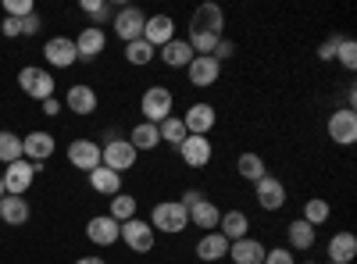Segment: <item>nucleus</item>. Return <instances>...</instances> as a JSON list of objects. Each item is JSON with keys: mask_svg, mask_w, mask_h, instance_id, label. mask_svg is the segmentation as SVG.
I'll list each match as a JSON object with an SVG mask.
<instances>
[{"mask_svg": "<svg viewBox=\"0 0 357 264\" xmlns=\"http://www.w3.org/2000/svg\"><path fill=\"white\" fill-rule=\"evenodd\" d=\"M190 225V215L178 200H165V203H154L151 211V228L154 232H165V236H178Z\"/></svg>", "mask_w": 357, "mask_h": 264, "instance_id": "obj_1", "label": "nucleus"}, {"mask_svg": "<svg viewBox=\"0 0 357 264\" xmlns=\"http://www.w3.org/2000/svg\"><path fill=\"white\" fill-rule=\"evenodd\" d=\"M100 164L104 168H111V171H129L132 164H136V146L129 143V139H122V136H107V143L100 146Z\"/></svg>", "mask_w": 357, "mask_h": 264, "instance_id": "obj_2", "label": "nucleus"}, {"mask_svg": "<svg viewBox=\"0 0 357 264\" xmlns=\"http://www.w3.org/2000/svg\"><path fill=\"white\" fill-rule=\"evenodd\" d=\"M172 107H175V97H172L168 86H151V90L143 93V100H139L143 122H151V125H161L172 114Z\"/></svg>", "mask_w": 357, "mask_h": 264, "instance_id": "obj_3", "label": "nucleus"}, {"mask_svg": "<svg viewBox=\"0 0 357 264\" xmlns=\"http://www.w3.org/2000/svg\"><path fill=\"white\" fill-rule=\"evenodd\" d=\"M18 86H22V93L25 97H33V100H50L54 97V75L47 72V68H36V65H29V68H22L18 72Z\"/></svg>", "mask_w": 357, "mask_h": 264, "instance_id": "obj_4", "label": "nucleus"}, {"mask_svg": "<svg viewBox=\"0 0 357 264\" xmlns=\"http://www.w3.org/2000/svg\"><path fill=\"white\" fill-rule=\"evenodd\" d=\"M36 171H40V164H33V161H11L8 164V171H0V183H4V193L8 196H25V189L33 186V179H36Z\"/></svg>", "mask_w": 357, "mask_h": 264, "instance_id": "obj_5", "label": "nucleus"}, {"mask_svg": "<svg viewBox=\"0 0 357 264\" xmlns=\"http://www.w3.org/2000/svg\"><path fill=\"white\" fill-rule=\"evenodd\" d=\"M154 240H158V232L151 228V222H143V218L122 222V243H126L132 254H151V250H154Z\"/></svg>", "mask_w": 357, "mask_h": 264, "instance_id": "obj_6", "label": "nucleus"}, {"mask_svg": "<svg viewBox=\"0 0 357 264\" xmlns=\"http://www.w3.org/2000/svg\"><path fill=\"white\" fill-rule=\"evenodd\" d=\"M329 139L336 143V146H350V143H357V111H350V107H340V111H333L329 114Z\"/></svg>", "mask_w": 357, "mask_h": 264, "instance_id": "obj_7", "label": "nucleus"}, {"mask_svg": "<svg viewBox=\"0 0 357 264\" xmlns=\"http://www.w3.org/2000/svg\"><path fill=\"white\" fill-rule=\"evenodd\" d=\"M86 240L93 247H114L118 240H122V225H118L111 215H97L86 222Z\"/></svg>", "mask_w": 357, "mask_h": 264, "instance_id": "obj_8", "label": "nucleus"}, {"mask_svg": "<svg viewBox=\"0 0 357 264\" xmlns=\"http://www.w3.org/2000/svg\"><path fill=\"white\" fill-rule=\"evenodd\" d=\"M178 157H183V164H190V168H204V164H211L215 146H211L207 136H186L183 143H178Z\"/></svg>", "mask_w": 357, "mask_h": 264, "instance_id": "obj_9", "label": "nucleus"}, {"mask_svg": "<svg viewBox=\"0 0 357 264\" xmlns=\"http://www.w3.org/2000/svg\"><path fill=\"white\" fill-rule=\"evenodd\" d=\"M193 33H207V36H222L225 33V11L218 4H200L190 18Z\"/></svg>", "mask_w": 357, "mask_h": 264, "instance_id": "obj_10", "label": "nucleus"}, {"mask_svg": "<svg viewBox=\"0 0 357 264\" xmlns=\"http://www.w3.org/2000/svg\"><path fill=\"white\" fill-rule=\"evenodd\" d=\"M143 25H146V15L139 8H122L114 15V33L122 43H136L143 40Z\"/></svg>", "mask_w": 357, "mask_h": 264, "instance_id": "obj_11", "label": "nucleus"}, {"mask_svg": "<svg viewBox=\"0 0 357 264\" xmlns=\"http://www.w3.org/2000/svg\"><path fill=\"white\" fill-rule=\"evenodd\" d=\"M254 196L264 211H282L286 208V186L275 179V175H264V179L254 183Z\"/></svg>", "mask_w": 357, "mask_h": 264, "instance_id": "obj_12", "label": "nucleus"}, {"mask_svg": "<svg viewBox=\"0 0 357 264\" xmlns=\"http://www.w3.org/2000/svg\"><path fill=\"white\" fill-rule=\"evenodd\" d=\"M43 57L50 61V68H72L79 61V50H75V40L68 36H54L43 43Z\"/></svg>", "mask_w": 357, "mask_h": 264, "instance_id": "obj_13", "label": "nucleus"}, {"mask_svg": "<svg viewBox=\"0 0 357 264\" xmlns=\"http://www.w3.org/2000/svg\"><path fill=\"white\" fill-rule=\"evenodd\" d=\"M68 164L89 175L100 164V143H93V139H72L68 143Z\"/></svg>", "mask_w": 357, "mask_h": 264, "instance_id": "obj_14", "label": "nucleus"}, {"mask_svg": "<svg viewBox=\"0 0 357 264\" xmlns=\"http://www.w3.org/2000/svg\"><path fill=\"white\" fill-rule=\"evenodd\" d=\"M22 157H25V161H33V164L50 161V157H54V136L43 132V129L29 132V136L22 139Z\"/></svg>", "mask_w": 357, "mask_h": 264, "instance_id": "obj_15", "label": "nucleus"}, {"mask_svg": "<svg viewBox=\"0 0 357 264\" xmlns=\"http://www.w3.org/2000/svg\"><path fill=\"white\" fill-rule=\"evenodd\" d=\"M186 75H190V86H197V90H207V86H215V82L222 79V65L215 61V57H193L190 68H186Z\"/></svg>", "mask_w": 357, "mask_h": 264, "instance_id": "obj_16", "label": "nucleus"}, {"mask_svg": "<svg viewBox=\"0 0 357 264\" xmlns=\"http://www.w3.org/2000/svg\"><path fill=\"white\" fill-rule=\"evenodd\" d=\"M215 122H218V114H215V107L211 104H190V111H186V118H183V125H186V132L190 136H207L215 129Z\"/></svg>", "mask_w": 357, "mask_h": 264, "instance_id": "obj_17", "label": "nucleus"}, {"mask_svg": "<svg viewBox=\"0 0 357 264\" xmlns=\"http://www.w3.org/2000/svg\"><path fill=\"white\" fill-rule=\"evenodd\" d=\"M143 40L151 43L154 50H161L165 43L175 40V22L168 15H151V18H146V25H143Z\"/></svg>", "mask_w": 357, "mask_h": 264, "instance_id": "obj_18", "label": "nucleus"}, {"mask_svg": "<svg viewBox=\"0 0 357 264\" xmlns=\"http://www.w3.org/2000/svg\"><path fill=\"white\" fill-rule=\"evenodd\" d=\"M107 47V36H104V29L97 25H86L79 40H75V50H79V61H93V57H100Z\"/></svg>", "mask_w": 357, "mask_h": 264, "instance_id": "obj_19", "label": "nucleus"}, {"mask_svg": "<svg viewBox=\"0 0 357 264\" xmlns=\"http://www.w3.org/2000/svg\"><path fill=\"white\" fill-rule=\"evenodd\" d=\"M264 243L261 240H254V236H243V240H236V243H229V257L236 261V264H264Z\"/></svg>", "mask_w": 357, "mask_h": 264, "instance_id": "obj_20", "label": "nucleus"}, {"mask_svg": "<svg viewBox=\"0 0 357 264\" xmlns=\"http://www.w3.org/2000/svg\"><path fill=\"white\" fill-rule=\"evenodd\" d=\"M197 257L204 264H215V261L229 257V240L222 236V232H204L200 243H197Z\"/></svg>", "mask_w": 357, "mask_h": 264, "instance_id": "obj_21", "label": "nucleus"}, {"mask_svg": "<svg viewBox=\"0 0 357 264\" xmlns=\"http://www.w3.org/2000/svg\"><path fill=\"white\" fill-rule=\"evenodd\" d=\"M29 215H33V211H29V203L22 196H8L4 193V200H0V222L11 225V228H22L29 222Z\"/></svg>", "mask_w": 357, "mask_h": 264, "instance_id": "obj_22", "label": "nucleus"}, {"mask_svg": "<svg viewBox=\"0 0 357 264\" xmlns=\"http://www.w3.org/2000/svg\"><path fill=\"white\" fill-rule=\"evenodd\" d=\"M357 257V236L354 232H336L329 240V261L333 264H354Z\"/></svg>", "mask_w": 357, "mask_h": 264, "instance_id": "obj_23", "label": "nucleus"}, {"mask_svg": "<svg viewBox=\"0 0 357 264\" xmlns=\"http://www.w3.org/2000/svg\"><path fill=\"white\" fill-rule=\"evenodd\" d=\"M89 186H93L97 193H104V196H118V193H122V175L104 168V164H97L93 171H89Z\"/></svg>", "mask_w": 357, "mask_h": 264, "instance_id": "obj_24", "label": "nucleus"}, {"mask_svg": "<svg viewBox=\"0 0 357 264\" xmlns=\"http://www.w3.org/2000/svg\"><path fill=\"white\" fill-rule=\"evenodd\" d=\"M158 57L168 65V68H190V61H193V50H190V43L186 40H172V43H165L161 50H158Z\"/></svg>", "mask_w": 357, "mask_h": 264, "instance_id": "obj_25", "label": "nucleus"}, {"mask_svg": "<svg viewBox=\"0 0 357 264\" xmlns=\"http://www.w3.org/2000/svg\"><path fill=\"white\" fill-rule=\"evenodd\" d=\"M65 104H68V111L72 114H93L97 111V93L89 90V86H72L68 90V97H65Z\"/></svg>", "mask_w": 357, "mask_h": 264, "instance_id": "obj_26", "label": "nucleus"}, {"mask_svg": "<svg viewBox=\"0 0 357 264\" xmlns=\"http://www.w3.org/2000/svg\"><path fill=\"white\" fill-rule=\"evenodd\" d=\"M186 215H190V222L197 228H218V222H222V211L215 208L211 200H197L193 208H186Z\"/></svg>", "mask_w": 357, "mask_h": 264, "instance_id": "obj_27", "label": "nucleus"}, {"mask_svg": "<svg viewBox=\"0 0 357 264\" xmlns=\"http://www.w3.org/2000/svg\"><path fill=\"white\" fill-rule=\"evenodd\" d=\"M286 236H289V247H293V250H311V247H314V236H318V228L307 225L304 218H296V222L286 225Z\"/></svg>", "mask_w": 357, "mask_h": 264, "instance_id": "obj_28", "label": "nucleus"}, {"mask_svg": "<svg viewBox=\"0 0 357 264\" xmlns=\"http://www.w3.org/2000/svg\"><path fill=\"white\" fill-rule=\"evenodd\" d=\"M218 228H222V236L229 240V243H236V240H243V236H250V222H247V215L243 211H225L222 215V222H218Z\"/></svg>", "mask_w": 357, "mask_h": 264, "instance_id": "obj_29", "label": "nucleus"}, {"mask_svg": "<svg viewBox=\"0 0 357 264\" xmlns=\"http://www.w3.org/2000/svg\"><path fill=\"white\" fill-rule=\"evenodd\" d=\"M129 143L136 146V154H139V150H158V146H161V132H158V125H151V122H139V125L132 129Z\"/></svg>", "mask_w": 357, "mask_h": 264, "instance_id": "obj_30", "label": "nucleus"}, {"mask_svg": "<svg viewBox=\"0 0 357 264\" xmlns=\"http://www.w3.org/2000/svg\"><path fill=\"white\" fill-rule=\"evenodd\" d=\"M236 171H240V179H247V183H257V179H264V175H268L261 154H240V161H236Z\"/></svg>", "mask_w": 357, "mask_h": 264, "instance_id": "obj_31", "label": "nucleus"}, {"mask_svg": "<svg viewBox=\"0 0 357 264\" xmlns=\"http://www.w3.org/2000/svg\"><path fill=\"white\" fill-rule=\"evenodd\" d=\"M158 132H161V143H168V146H175L178 150V143H183L190 132H186V125H183V118H175V114H168V118L158 125Z\"/></svg>", "mask_w": 357, "mask_h": 264, "instance_id": "obj_32", "label": "nucleus"}, {"mask_svg": "<svg viewBox=\"0 0 357 264\" xmlns=\"http://www.w3.org/2000/svg\"><path fill=\"white\" fill-rule=\"evenodd\" d=\"M158 57V50L146 43V40H136V43H126V61L129 65H136V68H143V65H151Z\"/></svg>", "mask_w": 357, "mask_h": 264, "instance_id": "obj_33", "label": "nucleus"}, {"mask_svg": "<svg viewBox=\"0 0 357 264\" xmlns=\"http://www.w3.org/2000/svg\"><path fill=\"white\" fill-rule=\"evenodd\" d=\"M118 225L122 222H129V218H136V196H129V193H118V196H111V211H107Z\"/></svg>", "mask_w": 357, "mask_h": 264, "instance_id": "obj_34", "label": "nucleus"}, {"mask_svg": "<svg viewBox=\"0 0 357 264\" xmlns=\"http://www.w3.org/2000/svg\"><path fill=\"white\" fill-rule=\"evenodd\" d=\"M307 225H325L329 222V200H321V196H314V200H304V215H301Z\"/></svg>", "mask_w": 357, "mask_h": 264, "instance_id": "obj_35", "label": "nucleus"}, {"mask_svg": "<svg viewBox=\"0 0 357 264\" xmlns=\"http://www.w3.org/2000/svg\"><path fill=\"white\" fill-rule=\"evenodd\" d=\"M0 161H4V164L22 161V136H15V132H4V129H0Z\"/></svg>", "mask_w": 357, "mask_h": 264, "instance_id": "obj_36", "label": "nucleus"}, {"mask_svg": "<svg viewBox=\"0 0 357 264\" xmlns=\"http://www.w3.org/2000/svg\"><path fill=\"white\" fill-rule=\"evenodd\" d=\"M333 61H340L347 72H354V68H357V43L343 36V43H340V50H336V57H333Z\"/></svg>", "mask_w": 357, "mask_h": 264, "instance_id": "obj_37", "label": "nucleus"}, {"mask_svg": "<svg viewBox=\"0 0 357 264\" xmlns=\"http://www.w3.org/2000/svg\"><path fill=\"white\" fill-rule=\"evenodd\" d=\"M4 11H8V18H29V15H36V4L33 0H4Z\"/></svg>", "mask_w": 357, "mask_h": 264, "instance_id": "obj_38", "label": "nucleus"}, {"mask_svg": "<svg viewBox=\"0 0 357 264\" xmlns=\"http://www.w3.org/2000/svg\"><path fill=\"white\" fill-rule=\"evenodd\" d=\"M79 8L97 22V29H100V22H107V4L104 0H79Z\"/></svg>", "mask_w": 357, "mask_h": 264, "instance_id": "obj_39", "label": "nucleus"}, {"mask_svg": "<svg viewBox=\"0 0 357 264\" xmlns=\"http://www.w3.org/2000/svg\"><path fill=\"white\" fill-rule=\"evenodd\" d=\"M340 43H343V36H340V33H333L329 40H325V43L318 47V57H321V61H333L336 50H340Z\"/></svg>", "mask_w": 357, "mask_h": 264, "instance_id": "obj_40", "label": "nucleus"}, {"mask_svg": "<svg viewBox=\"0 0 357 264\" xmlns=\"http://www.w3.org/2000/svg\"><path fill=\"white\" fill-rule=\"evenodd\" d=\"M264 264H296V257H293V250H268L264 254Z\"/></svg>", "mask_w": 357, "mask_h": 264, "instance_id": "obj_41", "label": "nucleus"}, {"mask_svg": "<svg viewBox=\"0 0 357 264\" xmlns=\"http://www.w3.org/2000/svg\"><path fill=\"white\" fill-rule=\"evenodd\" d=\"M232 54H236V43H229V40H218V47H215V54H211V57H215V61L222 65L225 57H232Z\"/></svg>", "mask_w": 357, "mask_h": 264, "instance_id": "obj_42", "label": "nucleus"}, {"mask_svg": "<svg viewBox=\"0 0 357 264\" xmlns=\"http://www.w3.org/2000/svg\"><path fill=\"white\" fill-rule=\"evenodd\" d=\"M18 25H22V36H33V33H40V15H29Z\"/></svg>", "mask_w": 357, "mask_h": 264, "instance_id": "obj_43", "label": "nucleus"}, {"mask_svg": "<svg viewBox=\"0 0 357 264\" xmlns=\"http://www.w3.org/2000/svg\"><path fill=\"white\" fill-rule=\"evenodd\" d=\"M0 33H4V36H22V25H18V18H4V25H0Z\"/></svg>", "mask_w": 357, "mask_h": 264, "instance_id": "obj_44", "label": "nucleus"}, {"mask_svg": "<svg viewBox=\"0 0 357 264\" xmlns=\"http://www.w3.org/2000/svg\"><path fill=\"white\" fill-rule=\"evenodd\" d=\"M197 200H204V193H200V189H186V193H183V200H178V203H183V208H193Z\"/></svg>", "mask_w": 357, "mask_h": 264, "instance_id": "obj_45", "label": "nucleus"}, {"mask_svg": "<svg viewBox=\"0 0 357 264\" xmlns=\"http://www.w3.org/2000/svg\"><path fill=\"white\" fill-rule=\"evenodd\" d=\"M57 111H61V104H57L54 97H50V100H43V114H47V118H54Z\"/></svg>", "mask_w": 357, "mask_h": 264, "instance_id": "obj_46", "label": "nucleus"}, {"mask_svg": "<svg viewBox=\"0 0 357 264\" xmlns=\"http://www.w3.org/2000/svg\"><path fill=\"white\" fill-rule=\"evenodd\" d=\"M354 104H357V90H354V86H347V107L354 111Z\"/></svg>", "mask_w": 357, "mask_h": 264, "instance_id": "obj_47", "label": "nucleus"}, {"mask_svg": "<svg viewBox=\"0 0 357 264\" xmlns=\"http://www.w3.org/2000/svg\"><path fill=\"white\" fill-rule=\"evenodd\" d=\"M75 264H107V261H104V257H79Z\"/></svg>", "mask_w": 357, "mask_h": 264, "instance_id": "obj_48", "label": "nucleus"}, {"mask_svg": "<svg viewBox=\"0 0 357 264\" xmlns=\"http://www.w3.org/2000/svg\"><path fill=\"white\" fill-rule=\"evenodd\" d=\"M0 200H4V183H0Z\"/></svg>", "mask_w": 357, "mask_h": 264, "instance_id": "obj_49", "label": "nucleus"}, {"mask_svg": "<svg viewBox=\"0 0 357 264\" xmlns=\"http://www.w3.org/2000/svg\"><path fill=\"white\" fill-rule=\"evenodd\" d=\"M307 264H314V261H307Z\"/></svg>", "mask_w": 357, "mask_h": 264, "instance_id": "obj_50", "label": "nucleus"}]
</instances>
